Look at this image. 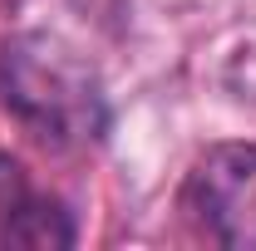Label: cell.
I'll use <instances>...</instances> for the list:
<instances>
[{
  "mask_svg": "<svg viewBox=\"0 0 256 251\" xmlns=\"http://www.w3.org/2000/svg\"><path fill=\"white\" fill-rule=\"evenodd\" d=\"M178 212L217 246L256 251V143L207 148L178 192Z\"/></svg>",
  "mask_w": 256,
  "mask_h": 251,
  "instance_id": "cell-2",
  "label": "cell"
},
{
  "mask_svg": "<svg viewBox=\"0 0 256 251\" xmlns=\"http://www.w3.org/2000/svg\"><path fill=\"white\" fill-rule=\"evenodd\" d=\"M0 108L54 153L94 148L114 124L94 64L44 30L0 40Z\"/></svg>",
  "mask_w": 256,
  "mask_h": 251,
  "instance_id": "cell-1",
  "label": "cell"
},
{
  "mask_svg": "<svg viewBox=\"0 0 256 251\" xmlns=\"http://www.w3.org/2000/svg\"><path fill=\"white\" fill-rule=\"evenodd\" d=\"M79 242V226L60 197L40 188L15 153H0V246L64 251Z\"/></svg>",
  "mask_w": 256,
  "mask_h": 251,
  "instance_id": "cell-3",
  "label": "cell"
}]
</instances>
